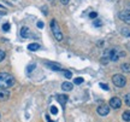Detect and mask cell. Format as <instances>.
<instances>
[{
  "label": "cell",
  "instance_id": "cell-29",
  "mask_svg": "<svg viewBox=\"0 0 130 122\" xmlns=\"http://www.w3.org/2000/svg\"><path fill=\"white\" fill-rule=\"evenodd\" d=\"M126 9H128V10H126V11H129V12H130V3H129V4H128V5H126Z\"/></svg>",
  "mask_w": 130,
  "mask_h": 122
},
{
  "label": "cell",
  "instance_id": "cell-25",
  "mask_svg": "<svg viewBox=\"0 0 130 122\" xmlns=\"http://www.w3.org/2000/svg\"><path fill=\"white\" fill-rule=\"evenodd\" d=\"M96 16H98L96 12H90V13H89V17H90V18H93V19H95Z\"/></svg>",
  "mask_w": 130,
  "mask_h": 122
},
{
  "label": "cell",
  "instance_id": "cell-19",
  "mask_svg": "<svg viewBox=\"0 0 130 122\" xmlns=\"http://www.w3.org/2000/svg\"><path fill=\"white\" fill-rule=\"evenodd\" d=\"M35 66H36V64H34V63H32V64H29L28 65V68H27V73H31L32 70H34V69H35Z\"/></svg>",
  "mask_w": 130,
  "mask_h": 122
},
{
  "label": "cell",
  "instance_id": "cell-12",
  "mask_svg": "<svg viewBox=\"0 0 130 122\" xmlns=\"http://www.w3.org/2000/svg\"><path fill=\"white\" fill-rule=\"evenodd\" d=\"M72 87H74V85L70 84V82H63V85H61V88H63V91H71V89H72Z\"/></svg>",
  "mask_w": 130,
  "mask_h": 122
},
{
  "label": "cell",
  "instance_id": "cell-16",
  "mask_svg": "<svg viewBox=\"0 0 130 122\" xmlns=\"http://www.w3.org/2000/svg\"><path fill=\"white\" fill-rule=\"evenodd\" d=\"M123 120L124 121H130V110H126L123 113Z\"/></svg>",
  "mask_w": 130,
  "mask_h": 122
},
{
  "label": "cell",
  "instance_id": "cell-32",
  "mask_svg": "<svg viewBox=\"0 0 130 122\" xmlns=\"http://www.w3.org/2000/svg\"><path fill=\"white\" fill-rule=\"evenodd\" d=\"M50 1H52V0H50Z\"/></svg>",
  "mask_w": 130,
  "mask_h": 122
},
{
  "label": "cell",
  "instance_id": "cell-23",
  "mask_svg": "<svg viewBox=\"0 0 130 122\" xmlns=\"http://www.w3.org/2000/svg\"><path fill=\"white\" fill-rule=\"evenodd\" d=\"M51 113L53 114V115H57V114H58V109H57V106H54V105L51 106Z\"/></svg>",
  "mask_w": 130,
  "mask_h": 122
},
{
  "label": "cell",
  "instance_id": "cell-14",
  "mask_svg": "<svg viewBox=\"0 0 130 122\" xmlns=\"http://www.w3.org/2000/svg\"><path fill=\"white\" fill-rule=\"evenodd\" d=\"M121 33L123 36H125V38H130V28H123L121 30Z\"/></svg>",
  "mask_w": 130,
  "mask_h": 122
},
{
  "label": "cell",
  "instance_id": "cell-4",
  "mask_svg": "<svg viewBox=\"0 0 130 122\" xmlns=\"http://www.w3.org/2000/svg\"><path fill=\"white\" fill-rule=\"evenodd\" d=\"M112 82L117 87H124L126 84V79L123 75H121V74H116V75H113V77H112Z\"/></svg>",
  "mask_w": 130,
  "mask_h": 122
},
{
  "label": "cell",
  "instance_id": "cell-20",
  "mask_svg": "<svg viewBox=\"0 0 130 122\" xmlns=\"http://www.w3.org/2000/svg\"><path fill=\"white\" fill-rule=\"evenodd\" d=\"M124 100H125V104L128 105V106H130V93L126 94L125 98H124Z\"/></svg>",
  "mask_w": 130,
  "mask_h": 122
},
{
  "label": "cell",
  "instance_id": "cell-8",
  "mask_svg": "<svg viewBox=\"0 0 130 122\" xmlns=\"http://www.w3.org/2000/svg\"><path fill=\"white\" fill-rule=\"evenodd\" d=\"M30 29L28 28V27H22V29H21V36L22 38H24V39H28V38H30Z\"/></svg>",
  "mask_w": 130,
  "mask_h": 122
},
{
  "label": "cell",
  "instance_id": "cell-27",
  "mask_svg": "<svg viewBox=\"0 0 130 122\" xmlns=\"http://www.w3.org/2000/svg\"><path fill=\"white\" fill-rule=\"evenodd\" d=\"M37 27H39V28H42V27H43V22L39 21V22H37Z\"/></svg>",
  "mask_w": 130,
  "mask_h": 122
},
{
  "label": "cell",
  "instance_id": "cell-1",
  "mask_svg": "<svg viewBox=\"0 0 130 122\" xmlns=\"http://www.w3.org/2000/svg\"><path fill=\"white\" fill-rule=\"evenodd\" d=\"M125 53L124 52L119 51L117 47H112V48H108V50H105V52H104V56H102V59L101 62L104 63V64H106V63H108L110 61L112 62H117L119 58H121L122 56H124Z\"/></svg>",
  "mask_w": 130,
  "mask_h": 122
},
{
  "label": "cell",
  "instance_id": "cell-6",
  "mask_svg": "<svg viewBox=\"0 0 130 122\" xmlns=\"http://www.w3.org/2000/svg\"><path fill=\"white\" fill-rule=\"evenodd\" d=\"M108 113H110V106H108V105L102 104V105H100V106L98 108V114H99L100 116H107Z\"/></svg>",
  "mask_w": 130,
  "mask_h": 122
},
{
  "label": "cell",
  "instance_id": "cell-10",
  "mask_svg": "<svg viewBox=\"0 0 130 122\" xmlns=\"http://www.w3.org/2000/svg\"><path fill=\"white\" fill-rule=\"evenodd\" d=\"M50 69H52V70H61V68H60V64H58V63H53V62H46L45 63Z\"/></svg>",
  "mask_w": 130,
  "mask_h": 122
},
{
  "label": "cell",
  "instance_id": "cell-11",
  "mask_svg": "<svg viewBox=\"0 0 130 122\" xmlns=\"http://www.w3.org/2000/svg\"><path fill=\"white\" fill-rule=\"evenodd\" d=\"M68 99H69V97H68L66 94H57V100H58L61 105H65V103L68 102Z\"/></svg>",
  "mask_w": 130,
  "mask_h": 122
},
{
  "label": "cell",
  "instance_id": "cell-2",
  "mask_svg": "<svg viewBox=\"0 0 130 122\" xmlns=\"http://www.w3.org/2000/svg\"><path fill=\"white\" fill-rule=\"evenodd\" d=\"M14 77L9 73H0V88L7 89L14 85Z\"/></svg>",
  "mask_w": 130,
  "mask_h": 122
},
{
  "label": "cell",
  "instance_id": "cell-18",
  "mask_svg": "<svg viewBox=\"0 0 130 122\" xmlns=\"http://www.w3.org/2000/svg\"><path fill=\"white\" fill-rule=\"evenodd\" d=\"M93 24L95 25V27H101V25H102V22L99 18H95L93 21Z\"/></svg>",
  "mask_w": 130,
  "mask_h": 122
},
{
  "label": "cell",
  "instance_id": "cell-13",
  "mask_svg": "<svg viewBox=\"0 0 130 122\" xmlns=\"http://www.w3.org/2000/svg\"><path fill=\"white\" fill-rule=\"evenodd\" d=\"M39 48H40V45H39V44H29L28 45L29 51H37Z\"/></svg>",
  "mask_w": 130,
  "mask_h": 122
},
{
  "label": "cell",
  "instance_id": "cell-7",
  "mask_svg": "<svg viewBox=\"0 0 130 122\" xmlns=\"http://www.w3.org/2000/svg\"><path fill=\"white\" fill-rule=\"evenodd\" d=\"M110 105L113 109H119L122 105V100L118 97H113V98L110 99Z\"/></svg>",
  "mask_w": 130,
  "mask_h": 122
},
{
  "label": "cell",
  "instance_id": "cell-9",
  "mask_svg": "<svg viewBox=\"0 0 130 122\" xmlns=\"http://www.w3.org/2000/svg\"><path fill=\"white\" fill-rule=\"evenodd\" d=\"M10 97V92L7 89H3L0 88V102H4V100H7Z\"/></svg>",
  "mask_w": 130,
  "mask_h": 122
},
{
  "label": "cell",
  "instance_id": "cell-26",
  "mask_svg": "<svg viewBox=\"0 0 130 122\" xmlns=\"http://www.w3.org/2000/svg\"><path fill=\"white\" fill-rule=\"evenodd\" d=\"M100 86H101V88L106 89V91H108V86H107L106 84H100Z\"/></svg>",
  "mask_w": 130,
  "mask_h": 122
},
{
  "label": "cell",
  "instance_id": "cell-28",
  "mask_svg": "<svg viewBox=\"0 0 130 122\" xmlns=\"http://www.w3.org/2000/svg\"><path fill=\"white\" fill-rule=\"evenodd\" d=\"M60 3L61 4H64V5H66L68 3H69V0H60Z\"/></svg>",
  "mask_w": 130,
  "mask_h": 122
},
{
  "label": "cell",
  "instance_id": "cell-5",
  "mask_svg": "<svg viewBox=\"0 0 130 122\" xmlns=\"http://www.w3.org/2000/svg\"><path fill=\"white\" fill-rule=\"evenodd\" d=\"M118 17H119V19H121V21L125 22L126 24H130V12H129V11H126V10L121 11V12L118 13Z\"/></svg>",
  "mask_w": 130,
  "mask_h": 122
},
{
  "label": "cell",
  "instance_id": "cell-24",
  "mask_svg": "<svg viewBox=\"0 0 130 122\" xmlns=\"http://www.w3.org/2000/svg\"><path fill=\"white\" fill-rule=\"evenodd\" d=\"M74 82L76 85H79V84H82V82H83V79H82V77H77V79H75Z\"/></svg>",
  "mask_w": 130,
  "mask_h": 122
},
{
  "label": "cell",
  "instance_id": "cell-3",
  "mask_svg": "<svg viewBox=\"0 0 130 122\" xmlns=\"http://www.w3.org/2000/svg\"><path fill=\"white\" fill-rule=\"evenodd\" d=\"M51 29H52V33L54 35V38L58 40V41H61L63 40V33H61L60 30V27H59V24L57 22L56 19H52L51 21Z\"/></svg>",
  "mask_w": 130,
  "mask_h": 122
},
{
  "label": "cell",
  "instance_id": "cell-31",
  "mask_svg": "<svg viewBox=\"0 0 130 122\" xmlns=\"http://www.w3.org/2000/svg\"><path fill=\"white\" fill-rule=\"evenodd\" d=\"M0 9H4V7H3V6H1V5H0Z\"/></svg>",
  "mask_w": 130,
  "mask_h": 122
},
{
  "label": "cell",
  "instance_id": "cell-15",
  "mask_svg": "<svg viewBox=\"0 0 130 122\" xmlns=\"http://www.w3.org/2000/svg\"><path fill=\"white\" fill-rule=\"evenodd\" d=\"M122 70L124 71V73H130V64L129 63H124V64L122 65Z\"/></svg>",
  "mask_w": 130,
  "mask_h": 122
},
{
  "label": "cell",
  "instance_id": "cell-30",
  "mask_svg": "<svg viewBox=\"0 0 130 122\" xmlns=\"http://www.w3.org/2000/svg\"><path fill=\"white\" fill-rule=\"evenodd\" d=\"M47 120H48V122H53V121H51V120H50V117H48V116H47Z\"/></svg>",
  "mask_w": 130,
  "mask_h": 122
},
{
  "label": "cell",
  "instance_id": "cell-21",
  "mask_svg": "<svg viewBox=\"0 0 130 122\" xmlns=\"http://www.w3.org/2000/svg\"><path fill=\"white\" fill-rule=\"evenodd\" d=\"M3 30H4V32H9L10 30V24L9 23L3 24Z\"/></svg>",
  "mask_w": 130,
  "mask_h": 122
},
{
  "label": "cell",
  "instance_id": "cell-17",
  "mask_svg": "<svg viewBox=\"0 0 130 122\" xmlns=\"http://www.w3.org/2000/svg\"><path fill=\"white\" fill-rule=\"evenodd\" d=\"M63 75H64L66 79H71V77H72V74H71V71H69V70H63Z\"/></svg>",
  "mask_w": 130,
  "mask_h": 122
},
{
  "label": "cell",
  "instance_id": "cell-22",
  "mask_svg": "<svg viewBox=\"0 0 130 122\" xmlns=\"http://www.w3.org/2000/svg\"><path fill=\"white\" fill-rule=\"evenodd\" d=\"M5 57H6V55H5V52L3 51V50H0V62H3L5 59Z\"/></svg>",
  "mask_w": 130,
  "mask_h": 122
}]
</instances>
